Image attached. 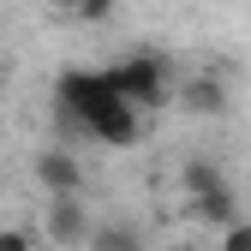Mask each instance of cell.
<instances>
[{"mask_svg": "<svg viewBox=\"0 0 251 251\" xmlns=\"http://www.w3.org/2000/svg\"><path fill=\"white\" fill-rule=\"evenodd\" d=\"M84 245H90V251H144V233H138L132 222H90Z\"/></svg>", "mask_w": 251, "mask_h": 251, "instance_id": "6", "label": "cell"}, {"mask_svg": "<svg viewBox=\"0 0 251 251\" xmlns=\"http://www.w3.org/2000/svg\"><path fill=\"white\" fill-rule=\"evenodd\" d=\"M60 6H66V12H72V6H78V0H60Z\"/></svg>", "mask_w": 251, "mask_h": 251, "instance_id": "12", "label": "cell"}, {"mask_svg": "<svg viewBox=\"0 0 251 251\" xmlns=\"http://www.w3.org/2000/svg\"><path fill=\"white\" fill-rule=\"evenodd\" d=\"M222 251H251V222H245V215L222 227Z\"/></svg>", "mask_w": 251, "mask_h": 251, "instance_id": "9", "label": "cell"}, {"mask_svg": "<svg viewBox=\"0 0 251 251\" xmlns=\"http://www.w3.org/2000/svg\"><path fill=\"white\" fill-rule=\"evenodd\" d=\"M42 233H48L54 245H84V233H90V209H84V192H54Z\"/></svg>", "mask_w": 251, "mask_h": 251, "instance_id": "3", "label": "cell"}, {"mask_svg": "<svg viewBox=\"0 0 251 251\" xmlns=\"http://www.w3.org/2000/svg\"><path fill=\"white\" fill-rule=\"evenodd\" d=\"M179 102L192 114H222L227 108V84L222 78H179Z\"/></svg>", "mask_w": 251, "mask_h": 251, "instance_id": "7", "label": "cell"}, {"mask_svg": "<svg viewBox=\"0 0 251 251\" xmlns=\"http://www.w3.org/2000/svg\"><path fill=\"white\" fill-rule=\"evenodd\" d=\"M185 198H192V192H209V185H222V168H215V162H203V155H198V162H185Z\"/></svg>", "mask_w": 251, "mask_h": 251, "instance_id": "8", "label": "cell"}, {"mask_svg": "<svg viewBox=\"0 0 251 251\" xmlns=\"http://www.w3.org/2000/svg\"><path fill=\"white\" fill-rule=\"evenodd\" d=\"M108 84L132 108H162L174 96V78L162 66V54H126V60H114V66H108Z\"/></svg>", "mask_w": 251, "mask_h": 251, "instance_id": "2", "label": "cell"}, {"mask_svg": "<svg viewBox=\"0 0 251 251\" xmlns=\"http://www.w3.org/2000/svg\"><path fill=\"white\" fill-rule=\"evenodd\" d=\"M185 215L203 222V227H227V222H239V198H233V185L222 179V185H209V192L185 198Z\"/></svg>", "mask_w": 251, "mask_h": 251, "instance_id": "4", "label": "cell"}, {"mask_svg": "<svg viewBox=\"0 0 251 251\" xmlns=\"http://www.w3.org/2000/svg\"><path fill=\"white\" fill-rule=\"evenodd\" d=\"M54 108H60V132H84L108 150H132L144 138V108H132L108 84L96 66H66L54 84Z\"/></svg>", "mask_w": 251, "mask_h": 251, "instance_id": "1", "label": "cell"}, {"mask_svg": "<svg viewBox=\"0 0 251 251\" xmlns=\"http://www.w3.org/2000/svg\"><path fill=\"white\" fill-rule=\"evenodd\" d=\"M72 12H78L84 24H102V18L114 12V0H78V6H72Z\"/></svg>", "mask_w": 251, "mask_h": 251, "instance_id": "10", "label": "cell"}, {"mask_svg": "<svg viewBox=\"0 0 251 251\" xmlns=\"http://www.w3.org/2000/svg\"><path fill=\"white\" fill-rule=\"evenodd\" d=\"M36 179L48 192H84V168H78L72 150H42L36 155Z\"/></svg>", "mask_w": 251, "mask_h": 251, "instance_id": "5", "label": "cell"}, {"mask_svg": "<svg viewBox=\"0 0 251 251\" xmlns=\"http://www.w3.org/2000/svg\"><path fill=\"white\" fill-rule=\"evenodd\" d=\"M30 245H36L30 227H6V233H0V251H30Z\"/></svg>", "mask_w": 251, "mask_h": 251, "instance_id": "11", "label": "cell"}]
</instances>
